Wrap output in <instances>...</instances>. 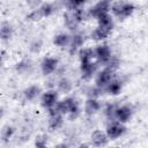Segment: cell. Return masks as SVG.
Listing matches in <instances>:
<instances>
[{
	"mask_svg": "<svg viewBox=\"0 0 148 148\" xmlns=\"http://www.w3.org/2000/svg\"><path fill=\"white\" fill-rule=\"evenodd\" d=\"M39 94V88L36 87V86H31L29 87L28 89L24 90V95H25V98L29 99V101H32L35 99Z\"/></svg>",
	"mask_w": 148,
	"mask_h": 148,
	"instance_id": "ac0fdd59",
	"label": "cell"
},
{
	"mask_svg": "<svg viewBox=\"0 0 148 148\" xmlns=\"http://www.w3.org/2000/svg\"><path fill=\"white\" fill-rule=\"evenodd\" d=\"M12 31H13V28H12V25H10L9 23L3 22V23L1 24L0 35H1V38H2V39H8V38H10Z\"/></svg>",
	"mask_w": 148,
	"mask_h": 148,
	"instance_id": "2e32d148",
	"label": "cell"
},
{
	"mask_svg": "<svg viewBox=\"0 0 148 148\" xmlns=\"http://www.w3.org/2000/svg\"><path fill=\"white\" fill-rule=\"evenodd\" d=\"M112 75H113V71L110 69V68H105L103 69L96 77V84L98 88L101 87H105L108 86L110 82H111V79H112Z\"/></svg>",
	"mask_w": 148,
	"mask_h": 148,
	"instance_id": "7a4b0ae2",
	"label": "cell"
},
{
	"mask_svg": "<svg viewBox=\"0 0 148 148\" xmlns=\"http://www.w3.org/2000/svg\"><path fill=\"white\" fill-rule=\"evenodd\" d=\"M36 148H46V145H40V146H36Z\"/></svg>",
	"mask_w": 148,
	"mask_h": 148,
	"instance_id": "d6a6232c",
	"label": "cell"
},
{
	"mask_svg": "<svg viewBox=\"0 0 148 148\" xmlns=\"http://www.w3.org/2000/svg\"><path fill=\"white\" fill-rule=\"evenodd\" d=\"M66 5L69 10H75V9H79L80 6L84 5V1H68Z\"/></svg>",
	"mask_w": 148,
	"mask_h": 148,
	"instance_id": "d4e9b609",
	"label": "cell"
},
{
	"mask_svg": "<svg viewBox=\"0 0 148 148\" xmlns=\"http://www.w3.org/2000/svg\"><path fill=\"white\" fill-rule=\"evenodd\" d=\"M134 10V6L130 2H124V7H123V13H121V17H126L130 16Z\"/></svg>",
	"mask_w": 148,
	"mask_h": 148,
	"instance_id": "7402d4cb",
	"label": "cell"
},
{
	"mask_svg": "<svg viewBox=\"0 0 148 148\" xmlns=\"http://www.w3.org/2000/svg\"><path fill=\"white\" fill-rule=\"evenodd\" d=\"M43 16H44V15H43V12L40 10V8H38V9H36V10H34L32 13H30L27 18L30 20V21H39Z\"/></svg>",
	"mask_w": 148,
	"mask_h": 148,
	"instance_id": "603a6c76",
	"label": "cell"
},
{
	"mask_svg": "<svg viewBox=\"0 0 148 148\" xmlns=\"http://www.w3.org/2000/svg\"><path fill=\"white\" fill-rule=\"evenodd\" d=\"M95 57L104 64H108L111 59V52L108 45H99L95 49Z\"/></svg>",
	"mask_w": 148,
	"mask_h": 148,
	"instance_id": "3957f363",
	"label": "cell"
},
{
	"mask_svg": "<svg viewBox=\"0 0 148 148\" xmlns=\"http://www.w3.org/2000/svg\"><path fill=\"white\" fill-rule=\"evenodd\" d=\"M125 132V127L120 123H112L106 128V135L110 139H117Z\"/></svg>",
	"mask_w": 148,
	"mask_h": 148,
	"instance_id": "277c9868",
	"label": "cell"
},
{
	"mask_svg": "<svg viewBox=\"0 0 148 148\" xmlns=\"http://www.w3.org/2000/svg\"><path fill=\"white\" fill-rule=\"evenodd\" d=\"M99 109V103L96 101V98H89L86 102V112L88 114H92L97 112Z\"/></svg>",
	"mask_w": 148,
	"mask_h": 148,
	"instance_id": "7c38bea8",
	"label": "cell"
},
{
	"mask_svg": "<svg viewBox=\"0 0 148 148\" xmlns=\"http://www.w3.org/2000/svg\"><path fill=\"white\" fill-rule=\"evenodd\" d=\"M109 7H110L109 1H99V2H97L94 7H91V8H90L89 14H90V15H92V16H95V17L97 18L101 14L108 13Z\"/></svg>",
	"mask_w": 148,
	"mask_h": 148,
	"instance_id": "5b68a950",
	"label": "cell"
},
{
	"mask_svg": "<svg viewBox=\"0 0 148 148\" xmlns=\"http://www.w3.org/2000/svg\"><path fill=\"white\" fill-rule=\"evenodd\" d=\"M57 64H58L57 59H54V58H45V59L43 60V62H42V71H43V74H45V75L51 74V73L56 69Z\"/></svg>",
	"mask_w": 148,
	"mask_h": 148,
	"instance_id": "9c48e42d",
	"label": "cell"
},
{
	"mask_svg": "<svg viewBox=\"0 0 148 148\" xmlns=\"http://www.w3.org/2000/svg\"><path fill=\"white\" fill-rule=\"evenodd\" d=\"M58 88L62 92H68L72 89V84H71V82L67 79H61L59 81V83H58Z\"/></svg>",
	"mask_w": 148,
	"mask_h": 148,
	"instance_id": "44dd1931",
	"label": "cell"
},
{
	"mask_svg": "<svg viewBox=\"0 0 148 148\" xmlns=\"http://www.w3.org/2000/svg\"><path fill=\"white\" fill-rule=\"evenodd\" d=\"M56 106H57L58 111L61 114H64V113H71L72 114V118L73 117H76L77 113H79V105H77V103H76V101L74 98H66L62 102L58 103Z\"/></svg>",
	"mask_w": 148,
	"mask_h": 148,
	"instance_id": "6da1fadb",
	"label": "cell"
},
{
	"mask_svg": "<svg viewBox=\"0 0 148 148\" xmlns=\"http://www.w3.org/2000/svg\"><path fill=\"white\" fill-rule=\"evenodd\" d=\"M56 148H67V146H66L65 143H60V145H58Z\"/></svg>",
	"mask_w": 148,
	"mask_h": 148,
	"instance_id": "1f68e13d",
	"label": "cell"
},
{
	"mask_svg": "<svg viewBox=\"0 0 148 148\" xmlns=\"http://www.w3.org/2000/svg\"><path fill=\"white\" fill-rule=\"evenodd\" d=\"M91 143L95 147H102L108 143V135L102 131H95L91 134Z\"/></svg>",
	"mask_w": 148,
	"mask_h": 148,
	"instance_id": "52a82bcc",
	"label": "cell"
},
{
	"mask_svg": "<svg viewBox=\"0 0 148 148\" xmlns=\"http://www.w3.org/2000/svg\"><path fill=\"white\" fill-rule=\"evenodd\" d=\"M62 124V117H61V113H57V114H53L51 116L50 118V127L52 130H56V128H59Z\"/></svg>",
	"mask_w": 148,
	"mask_h": 148,
	"instance_id": "d6986e66",
	"label": "cell"
},
{
	"mask_svg": "<svg viewBox=\"0 0 148 148\" xmlns=\"http://www.w3.org/2000/svg\"><path fill=\"white\" fill-rule=\"evenodd\" d=\"M82 43H83L82 36H81V35H74V36L72 37L71 42H69V51H71V53H73L79 46H81Z\"/></svg>",
	"mask_w": 148,
	"mask_h": 148,
	"instance_id": "9a60e30c",
	"label": "cell"
},
{
	"mask_svg": "<svg viewBox=\"0 0 148 148\" xmlns=\"http://www.w3.org/2000/svg\"><path fill=\"white\" fill-rule=\"evenodd\" d=\"M40 10L43 12V15L44 16H49L52 12H53V7L51 3H44L42 7H40Z\"/></svg>",
	"mask_w": 148,
	"mask_h": 148,
	"instance_id": "484cf974",
	"label": "cell"
},
{
	"mask_svg": "<svg viewBox=\"0 0 148 148\" xmlns=\"http://www.w3.org/2000/svg\"><path fill=\"white\" fill-rule=\"evenodd\" d=\"M110 31H111V29L105 28V27H101V25H98V27H97V28L94 30V32L91 34V37H92L94 39H96V40H101V39L106 38V37L109 36Z\"/></svg>",
	"mask_w": 148,
	"mask_h": 148,
	"instance_id": "30bf717a",
	"label": "cell"
},
{
	"mask_svg": "<svg viewBox=\"0 0 148 148\" xmlns=\"http://www.w3.org/2000/svg\"><path fill=\"white\" fill-rule=\"evenodd\" d=\"M80 59H81V62H87V61H90L92 57H95V51H92L91 49H83L80 51Z\"/></svg>",
	"mask_w": 148,
	"mask_h": 148,
	"instance_id": "e0dca14e",
	"label": "cell"
},
{
	"mask_svg": "<svg viewBox=\"0 0 148 148\" xmlns=\"http://www.w3.org/2000/svg\"><path fill=\"white\" fill-rule=\"evenodd\" d=\"M123 7H124V2H120V1H119V2L113 3L112 7H111V9H112V12H113L114 15H117V16H121Z\"/></svg>",
	"mask_w": 148,
	"mask_h": 148,
	"instance_id": "cb8c5ba5",
	"label": "cell"
},
{
	"mask_svg": "<svg viewBox=\"0 0 148 148\" xmlns=\"http://www.w3.org/2000/svg\"><path fill=\"white\" fill-rule=\"evenodd\" d=\"M53 43H54L56 45H58V46H65L66 44L69 43V37H68V35H66V34H60V35L56 36Z\"/></svg>",
	"mask_w": 148,
	"mask_h": 148,
	"instance_id": "ffe728a7",
	"label": "cell"
},
{
	"mask_svg": "<svg viewBox=\"0 0 148 148\" xmlns=\"http://www.w3.org/2000/svg\"><path fill=\"white\" fill-rule=\"evenodd\" d=\"M46 142V136L45 135H39L36 140V146H40V145H45Z\"/></svg>",
	"mask_w": 148,
	"mask_h": 148,
	"instance_id": "f1b7e54d",
	"label": "cell"
},
{
	"mask_svg": "<svg viewBox=\"0 0 148 148\" xmlns=\"http://www.w3.org/2000/svg\"><path fill=\"white\" fill-rule=\"evenodd\" d=\"M96 69V65L91 64V61H87V62H81V71H82V76L84 79H88L91 76V74L95 72Z\"/></svg>",
	"mask_w": 148,
	"mask_h": 148,
	"instance_id": "8fae6325",
	"label": "cell"
},
{
	"mask_svg": "<svg viewBox=\"0 0 148 148\" xmlns=\"http://www.w3.org/2000/svg\"><path fill=\"white\" fill-rule=\"evenodd\" d=\"M98 92H99V89H91L90 90V94H89L90 95V98H95L96 96H98L99 95Z\"/></svg>",
	"mask_w": 148,
	"mask_h": 148,
	"instance_id": "4dcf8cb0",
	"label": "cell"
},
{
	"mask_svg": "<svg viewBox=\"0 0 148 148\" xmlns=\"http://www.w3.org/2000/svg\"><path fill=\"white\" fill-rule=\"evenodd\" d=\"M40 45H42V43H40V40H38V42H35V43H32V45H31V51H34V52H37L39 49H40Z\"/></svg>",
	"mask_w": 148,
	"mask_h": 148,
	"instance_id": "f546056e",
	"label": "cell"
},
{
	"mask_svg": "<svg viewBox=\"0 0 148 148\" xmlns=\"http://www.w3.org/2000/svg\"><path fill=\"white\" fill-rule=\"evenodd\" d=\"M79 148H88V146H87V145L84 143V145H81V146H80Z\"/></svg>",
	"mask_w": 148,
	"mask_h": 148,
	"instance_id": "836d02e7",
	"label": "cell"
},
{
	"mask_svg": "<svg viewBox=\"0 0 148 148\" xmlns=\"http://www.w3.org/2000/svg\"><path fill=\"white\" fill-rule=\"evenodd\" d=\"M57 92L53 91V90H50L47 92H45L42 97V105L44 108H52L54 104H56V101H57Z\"/></svg>",
	"mask_w": 148,
	"mask_h": 148,
	"instance_id": "ba28073f",
	"label": "cell"
},
{
	"mask_svg": "<svg viewBox=\"0 0 148 148\" xmlns=\"http://www.w3.org/2000/svg\"><path fill=\"white\" fill-rule=\"evenodd\" d=\"M97 21H98V24L101 27H105V28H109V29H112V20L110 17V15L108 13H104V14H101L98 17H97Z\"/></svg>",
	"mask_w": 148,
	"mask_h": 148,
	"instance_id": "4fadbf2b",
	"label": "cell"
},
{
	"mask_svg": "<svg viewBox=\"0 0 148 148\" xmlns=\"http://www.w3.org/2000/svg\"><path fill=\"white\" fill-rule=\"evenodd\" d=\"M13 132H14V128H13V127L7 126V127L2 131V140H3V141H8V139L12 136Z\"/></svg>",
	"mask_w": 148,
	"mask_h": 148,
	"instance_id": "4316f807",
	"label": "cell"
},
{
	"mask_svg": "<svg viewBox=\"0 0 148 148\" xmlns=\"http://www.w3.org/2000/svg\"><path fill=\"white\" fill-rule=\"evenodd\" d=\"M132 116V109L127 105L117 108L116 110V118L118 119L119 123H126Z\"/></svg>",
	"mask_w": 148,
	"mask_h": 148,
	"instance_id": "8992f818",
	"label": "cell"
},
{
	"mask_svg": "<svg viewBox=\"0 0 148 148\" xmlns=\"http://www.w3.org/2000/svg\"><path fill=\"white\" fill-rule=\"evenodd\" d=\"M29 66H30V61H29V60H23V61H21V62L17 64L16 69L20 71V72H23V71L27 69Z\"/></svg>",
	"mask_w": 148,
	"mask_h": 148,
	"instance_id": "83f0119b",
	"label": "cell"
},
{
	"mask_svg": "<svg viewBox=\"0 0 148 148\" xmlns=\"http://www.w3.org/2000/svg\"><path fill=\"white\" fill-rule=\"evenodd\" d=\"M120 89H121V82L118 81V80H114V81H111L108 86H106V91L111 95H117L120 92Z\"/></svg>",
	"mask_w": 148,
	"mask_h": 148,
	"instance_id": "5bb4252c",
	"label": "cell"
}]
</instances>
